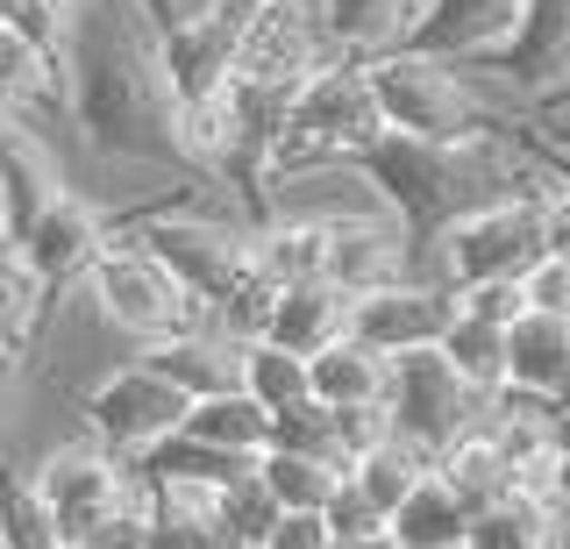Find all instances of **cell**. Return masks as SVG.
<instances>
[{
	"label": "cell",
	"mask_w": 570,
	"mask_h": 549,
	"mask_svg": "<svg viewBox=\"0 0 570 549\" xmlns=\"http://www.w3.org/2000/svg\"><path fill=\"white\" fill-rule=\"evenodd\" d=\"M65 115L100 165L193 171L178 136V94L165 72V37L142 0H79L65 43Z\"/></svg>",
	"instance_id": "obj_1"
},
{
	"label": "cell",
	"mask_w": 570,
	"mask_h": 549,
	"mask_svg": "<svg viewBox=\"0 0 570 549\" xmlns=\"http://www.w3.org/2000/svg\"><path fill=\"white\" fill-rule=\"evenodd\" d=\"M371 100H379L385 136L414 144H478V136H528V108L499 86L485 65L435 58V50H385L364 58Z\"/></svg>",
	"instance_id": "obj_2"
},
{
	"label": "cell",
	"mask_w": 570,
	"mask_h": 549,
	"mask_svg": "<svg viewBox=\"0 0 570 549\" xmlns=\"http://www.w3.org/2000/svg\"><path fill=\"white\" fill-rule=\"evenodd\" d=\"M356 165L385 193V207L414 243H428L442 222L471 215L521 186L528 136H478V144H414V136H379Z\"/></svg>",
	"instance_id": "obj_3"
},
{
	"label": "cell",
	"mask_w": 570,
	"mask_h": 549,
	"mask_svg": "<svg viewBox=\"0 0 570 549\" xmlns=\"http://www.w3.org/2000/svg\"><path fill=\"white\" fill-rule=\"evenodd\" d=\"M79 293H86V307H94V322L129 350H150V343H165V335L200 322V300L178 286L171 264L157 251H142L129 228L107 236V251L86 264Z\"/></svg>",
	"instance_id": "obj_4"
},
{
	"label": "cell",
	"mask_w": 570,
	"mask_h": 549,
	"mask_svg": "<svg viewBox=\"0 0 570 549\" xmlns=\"http://www.w3.org/2000/svg\"><path fill=\"white\" fill-rule=\"evenodd\" d=\"M115 228H129V236L142 243V251H157L171 264V278L186 286L193 300H222L236 278L257 264V222L243 215V207H207V200H165V207H150V215H129V222H115Z\"/></svg>",
	"instance_id": "obj_5"
},
{
	"label": "cell",
	"mask_w": 570,
	"mask_h": 549,
	"mask_svg": "<svg viewBox=\"0 0 570 549\" xmlns=\"http://www.w3.org/2000/svg\"><path fill=\"white\" fill-rule=\"evenodd\" d=\"M534 257H542V207H534L528 186L499 193V200L471 207V215L442 222L428 243H414V272L442 278L450 293L485 286V278H521Z\"/></svg>",
	"instance_id": "obj_6"
},
{
	"label": "cell",
	"mask_w": 570,
	"mask_h": 549,
	"mask_svg": "<svg viewBox=\"0 0 570 549\" xmlns=\"http://www.w3.org/2000/svg\"><path fill=\"white\" fill-rule=\"evenodd\" d=\"M379 136H385V121H379V100H371L364 58H328L285 100L278 165H343V157H364Z\"/></svg>",
	"instance_id": "obj_7"
},
{
	"label": "cell",
	"mask_w": 570,
	"mask_h": 549,
	"mask_svg": "<svg viewBox=\"0 0 570 549\" xmlns=\"http://www.w3.org/2000/svg\"><path fill=\"white\" fill-rule=\"evenodd\" d=\"M186 393L157 371L150 357H115L100 371V379H86L79 385V435H94V442H107L115 457H136L142 450H157L165 435H178V421H186Z\"/></svg>",
	"instance_id": "obj_8"
},
{
	"label": "cell",
	"mask_w": 570,
	"mask_h": 549,
	"mask_svg": "<svg viewBox=\"0 0 570 549\" xmlns=\"http://www.w3.org/2000/svg\"><path fill=\"white\" fill-rule=\"evenodd\" d=\"M485 400L492 393H478L442 350H406V357H392V385H385L392 435L414 442L428 464H435L456 435H471L478 421H485Z\"/></svg>",
	"instance_id": "obj_9"
},
{
	"label": "cell",
	"mask_w": 570,
	"mask_h": 549,
	"mask_svg": "<svg viewBox=\"0 0 570 549\" xmlns=\"http://www.w3.org/2000/svg\"><path fill=\"white\" fill-rule=\"evenodd\" d=\"M107 236H115V215H107L86 186H58L43 207H29V215L14 222V251L29 257V272L43 278L50 300L79 286L86 264L107 251Z\"/></svg>",
	"instance_id": "obj_10"
},
{
	"label": "cell",
	"mask_w": 570,
	"mask_h": 549,
	"mask_svg": "<svg viewBox=\"0 0 570 549\" xmlns=\"http://www.w3.org/2000/svg\"><path fill=\"white\" fill-rule=\"evenodd\" d=\"M450 322H456V293L442 286V278H421V272H400L371 293H350V335L371 343L379 357L435 350Z\"/></svg>",
	"instance_id": "obj_11"
},
{
	"label": "cell",
	"mask_w": 570,
	"mask_h": 549,
	"mask_svg": "<svg viewBox=\"0 0 570 549\" xmlns=\"http://www.w3.org/2000/svg\"><path fill=\"white\" fill-rule=\"evenodd\" d=\"M478 65H485L528 115L542 108V100L570 94V0H521L513 37L499 43L492 58H478Z\"/></svg>",
	"instance_id": "obj_12"
},
{
	"label": "cell",
	"mask_w": 570,
	"mask_h": 549,
	"mask_svg": "<svg viewBox=\"0 0 570 549\" xmlns=\"http://www.w3.org/2000/svg\"><path fill=\"white\" fill-rule=\"evenodd\" d=\"M321 37L335 43V58H385L421 37L428 0H314Z\"/></svg>",
	"instance_id": "obj_13"
},
{
	"label": "cell",
	"mask_w": 570,
	"mask_h": 549,
	"mask_svg": "<svg viewBox=\"0 0 570 549\" xmlns=\"http://www.w3.org/2000/svg\"><path fill=\"white\" fill-rule=\"evenodd\" d=\"M513 22H521V0H428L414 50L478 65V58H492V50L513 37Z\"/></svg>",
	"instance_id": "obj_14"
},
{
	"label": "cell",
	"mask_w": 570,
	"mask_h": 549,
	"mask_svg": "<svg viewBox=\"0 0 570 549\" xmlns=\"http://www.w3.org/2000/svg\"><path fill=\"white\" fill-rule=\"evenodd\" d=\"M350 335V293L328 286V278H299V286H278L272 322H264V343L293 350V357H314V350L343 343Z\"/></svg>",
	"instance_id": "obj_15"
},
{
	"label": "cell",
	"mask_w": 570,
	"mask_h": 549,
	"mask_svg": "<svg viewBox=\"0 0 570 549\" xmlns=\"http://www.w3.org/2000/svg\"><path fill=\"white\" fill-rule=\"evenodd\" d=\"M507 385L534 400H557L570 385V322L563 314H534L521 307L507 322Z\"/></svg>",
	"instance_id": "obj_16"
},
{
	"label": "cell",
	"mask_w": 570,
	"mask_h": 549,
	"mask_svg": "<svg viewBox=\"0 0 570 549\" xmlns=\"http://www.w3.org/2000/svg\"><path fill=\"white\" fill-rule=\"evenodd\" d=\"M136 357H150L165 379L178 385L186 400H207V393H228V385L243 379V343H228V335H214L207 322H193V329H178L165 335V343H150V350H136Z\"/></svg>",
	"instance_id": "obj_17"
},
{
	"label": "cell",
	"mask_w": 570,
	"mask_h": 549,
	"mask_svg": "<svg viewBox=\"0 0 570 549\" xmlns=\"http://www.w3.org/2000/svg\"><path fill=\"white\" fill-rule=\"evenodd\" d=\"M178 435L200 442V450L236 457V464H257V457L272 450V414H264V406L249 400L243 385H228V393L193 400V406H186V421H178Z\"/></svg>",
	"instance_id": "obj_18"
},
{
	"label": "cell",
	"mask_w": 570,
	"mask_h": 549,
	"mask_svg": "<svg viewBox=\"0 0 570 549\" xmlns=\"http://www.w3.org/2000/svg\"><path fill=\"white\" fill-rule=\"evenodd\" d=\"M385 385H392V357H379V350L356 343V335H343V343H328V350L307 357V393L321 406H385Z\"/></svg>",
	"instance_id": "obj_19"
},
{
	"label": "cell",
	"mask_w": 570,
	"mask_h": 549,
	"mask_svg": "<svg viewBox=\"0 0 570 549\" xmlns=\"http://www.w3.org/2000/svg\"><path fill=\"white\" fill-rule=\"evenodd\" d=\"M428 471H435V478H442V486H450L471 513H485V507H499V500H513V492H528L521 478H513V464L499 457V442H492L485 429L456 435V442H450V450H442Z\"/></svg>",
	"instance_id": "obj_20"
},
{
	"label": "cell",
	"mask_w": 570,
	"mask_h": 549,
	"mask_svg": "<svg viewBox=\"0 0 570 549\" xmlns=\"http://www.w3.org/2000/svg\"><path fill=\"white\" fill-rule=\"evenodd\" d=\"M463 528H471V507H463L435 471H421L414 492L392 507L385 542H392V549H450V542H463Z\"/></svg>",
	"instance_id": "obj_21"
},
{
	"label": "cell",
	"mask_w": 570,
	"mask_h": 549,
	"mask_svg": "<svg viewBox=\"0 0 570 549\" xmlns=\"http://www.w3.org/2000/svg\"><path fill=\"white\" fill-rule=\"evenodd\" d=\"M0 108H22V115L65 108V58H50L43 43H29L8 22H0Z\"/></svg>",
	"instance_id": "obj_22"
},
{
	"label": "cell",
	"mask_w": 570,
	"mask_h": 549,
	"mask_svg": "<svg viewBox=\"0 0 570 549\" xmlns=\"http://www.w3.org/2000/svg\"><path fill=\"white\" fill-rule=\"evenodd\" d=\"M43 314H50L43 278H36V272H29V257L14 251V236H0V350L29 357L36 335H43Z\"/></svg>",
	"instance_id": "obj_23"
},
{
	"label": "cell",
	"mask_w": 570,
	"mask_h": 549,
	"mask_svg": "<svg viewBox=\"0 0 570 549\" xmlns=\"http://www.w3.org/2000/svg\"><path fill=\"white\" fill-rule=\"evenodd\" d=\"M257 478L264 492L278 500V513H321L328 507V492L343 486V464H328V457H307V450H264L257 457Z\"/></svg>",
	"instance_id": "obj_24"
},
{
	"label": "cell",
	"mask_w": 570,
	"mask_h": 549,
	"mask_svg": "<svg viewBox=\"0 0 570 549\" xmlns=\"http://www.w3.org/2000/svg\"><path fill=\"white\" fill-rule=\"evenodd\" d=\"M435 350L478 385V393H499V385H507V322H485V314H463L456 307V322L442 329Z\"/></svg>",
	"instance_id": "obj_25"
},
{
	"label": "cell",
	"mask_w": 570,
	"mask_h": 549,
	"mask_svg": "<svg viewBox=\"0 0 570 549\" xmlns=\"http://www.w3.org/2000/svg\"><path fill=\"white\" fill-rule=\"evenodd\" d=\"M0 549H71L29 471H0Z\"/></svg>",
	"instance_id": "obj_26"
},
{
	"label": "cell",
	"mask_w": 570,
	"mask_h": 549,
	"mask_svg": "<svg viewBox=\"0 0 570 549\" xmlns=\"http://www.w3.org/2000/svg\"><path fill=\"white\" fill-rule=\"evenodd\" d=\"M243 393L264 406V414H285V406H299L307 400V357H293V350H278V343H243Z\"/></svg>",
	"instance_id": "obj_27"
},
{
	"label": "cell",
	"mask_w": 570,
	"mask_h": 549,
	"mask_svg": "<svg viewBox=\"0 0 570 549\" xmlns=\"http://www.w3.org/2000/svg\"><path fill=\"white\" fill-rule=\"evenodd\" d=\"M542 536H549V492H513V500L471 513V528H463L471 549H534Z\"/></svg>",
	"instance_id": "obj_28"
},
{
	"label": "cell",
	"mask_w": 570,
	"mask_h": 549,
	"mask_svg": "<svg viewBox=\"0 0 570 549\" xmlns=\"http://www.w3.org/2000/svg\"><path fill=\"white\" fill-rule=\"evenodd\" d=\"M421 471H428V457L414 450V442H400V435H385V442H371L364 457H350V486H364L371 500L385 507V521H392V507L414 492Z\"/></svg>",
	"instance_id": "obj_29"
},
{
	"label": "cell",
	"mask_w": 570,
	"mask_h": 549,
	"mask_svg": "<svg viewBox=\"0 0 570 549\" xmlns=\"http://www.w3.org/2000/svg\"><path fill=\"white\" fill-rule=\"evenodd\" d=\"M272 521H278V500L264 492L257 464L236 471L222 492H214V528H222V542H264V536H272Z\"/></svg>",
	"instance_id": "obj_30"
},
{
	"label": "cell",
	"mask_w": 570,
	"mask_h": 549,
	"mask_svg": "<svg viewBox=\"0 0 570 549\" xmlns=\"http://www.w3.org/2000/svg\"><path fill=\"white\" fill-rule=\"evenodd\" d=\"M0 22L22 29L29 43H43L50 58H65L71 22H79V0H0Z\"/></svg>",
	"instance_id": "obj_31"
},
{
	"label": "cell",
	"mask_w": 570,
	"mask_h": 549,
	"mask_svg": "<svg viewBox=\"0 0 570 549\" xmlns=\"http://www.w3.org/2000/svg\"><path fill=\"white\" fill-rule=\"evenodd\" d=\"M321 521H328V536H356V542H385V507L371 500L364 486H350V471H343V486L328 492V507H321Z\"/></svg>",
	"instance_id": "obj_32"
},
{
	"label": "cell",
	"mask_w": 570,
	"mask_h": 549,
	"mask_svg": "<svg viewBox=\"0 0 570 549\" xmlns=\"http://www.w3.org/2000/svg\"><path fill=\"white\" fill-rule=\"evenodd\" d=\"M521 300L534 314H563V322H570V257H549V251L534 257L521 272Z\"/></svg>",
	"instance_id": "obj_33"
},
{
	"label": "cell",
	"mask_w": 570,
	"mask_h": 549,
	"mask_svg": "<svg viewBox=\"0 0 570 549\" xmlns=\"http://www.w3.org/2000/svg\"><path fill=\"white\" fill-rule=\"evenodd\" d=\"M456 307L463 314H485V322H513L528 300H521V278H485V286H463Z\"/></svg>",
	"instance_id": "obj_34"
},
{
	"label": "cell",
	"mask_w": 570,
	"mask_h": 549,
	"mask_svg": "<svg viewBox=\"0 0 570 549\" xmlns=\"http://www.w3.org/2000/svg\"><path fill=\"white\" fill-rule=\"evenodd\" d=\"M136 549H222L207 521H171V513H150V528H142Z\"/></svg>",
	"instance_id": "obj_35"
},
{
	"label": "cell",
	"mask_w": 570,
	"mask_h": 549,
	"mask_svg": "<svg viewBox=\"0 0 570 549\" xmlns=\"http://www.w3.org/2000/svg\"><path fill=\"white\" fill-rule=\"evenodd\" d=\"M264 549H328V521L321 513H278Z\"/></svg>",
	"instance_id": "obj_36"
},
{
	"label": "cell",
	"mask_w": 570,
	"mask_h": 549,
	"mask_svg": "<svg viewBox=\"0 0 570 549\" xmlns=\"http://www.w3.org/2000/svg\"><path fill=\"white\" fill-rule=\"evenodd\" d=\"M14 371H22V357H8V364H0V435L14 429Z\"/></svg>",
	"instance_id": "obj_37"
},
{
	"label": "cell",
	"mask_w": 570,
	"mask_h": 549,
	"mask_svg": "<svg viewBox=\"0 0 570 549\" xmlns=\"http://www.w3.org/2000/svg\"><path fill=\"white\" fill-rule=\"evenodd\" d=\"M549 500H557V507H570V450H557V464H549Z\"/></svg>",
	"instance_id": "obj_38"
},
{
	"label": "cell",
	"mask_w": 570,
	"mask_h": 549,
	"mask_svg": "<svg viewBox=\"0 0 570 549\" xmlns=\"http://www.w3.org/2000/svg\"><path fill=\"white\" fill-rule=\"evenodd\" d=\"M549 549H570V507H557L549 500V536H542Z\"/></svg>",
	"instance_id": "obj_39"
},
{
	"label": "cell",
	"mask_w": 570,
	"mask_h": 549,
	"mask_svg": "<svg viewBox=\"0 0 570 549\" xmlns=\"http://www.w3.org/2000/svg\"><path fill=\"white\" fill-rule=\"evenodd\" d=\"M534 150H542V157H549V165H557V171H563V179H570V144H557V136H534Z\"/></svg>",
	"instance_id": "obj_40"
},
{
	"label": "cell",
	"mask_w": 570,
	"mask_h": 549,
	"mask_svg": "<svg viewBox=\"0 0 570 549\" xmlns=\"http://www.w3.org/2000/svg\"><path fill=\"white\" fill-rule=\"evenodd\" d=\"M0 236H14V193H8V179H0Z\"/></svg>",
	"instance_id": "obj_41"
},
{
	"label": "cell",
	"mask_w": 570,
	"mask_h": 549,
	"mask_svg": "<svg viewBox=\"0 0 570 549\" xmlns=\"http://www.w3.org/2000/svg\"><path fill=\"white\" fill-rule=\"evenodd\" d=\"M328 549H385V542H356V536H328Z\"/></svg>",
	"instance_id": "obj_42"
},
{
	"label": "cell",
	"mask_w": 570,
	"mask_h": 549,
	"mask_svg": "<svg viewBox=\"0 0 570 549\" xmlns=\"http://www.w3.org/2000/svg\"><path fill=\"white\" fill-rule=\"evenodd\" d=\"M222 549H264V542H222Z\"/></svg>",
	"instance_id": "obj_43"
},
{
	"label": "cell",
	"mask_w": 570,
	"mask_h": 549,
	"mask_svg": "<svg viewBox=\"0 0 570 549\" xmlns=\"http://www.w3.org/2000/svg\"><path fill=\"white\" fill-rule=\"evenodd\" d=\"M8 357H14V350H0V364H8Z\"/></svg>",
	"instance_id": "obj_44"
},
{
	"label": "cell",
	"mask_w": 570,
	"mask_h": 549,
	"mask_svg": "<svg viewBox=\"0 0 570 549\" xmlns=\"http://www.w3.org/2000/svg\"><path fill=\"white\" fill-rule=\"evenodd\" d=\"M450 549H471V542H450Z\"/></svg>",
	"instance_id": "obj_45"
},
{
	"label": "cell",
	"mask_w": 570,
	"mask_h": 549,
	"mask_svg": "<svg viewBox=\"0 0 570 549\" xmlns=\"http://www.w3.org/2000/svg\"><path fill=\"white\" fill-rule=\"evenodd\" d=\"M557 400H570V385H563V393H557Z\"/></svg>",
	"instance_id": "obj_46"
},
{
	"label": "cell",
	"mask_w": 570,
	"mask_h": 549,
	"mask_svg": "<svg viewBox=\"0 0 570 549\" xmlns=\"http://www.w3.org/2000/svg\"><path fill=\"white\" fill-rule=\"evenodd\" d=\"M534 549H549V542H534Z\"/></svg>",
	"instance_id": "obj_47"
},
{
	"label": "cell",
	"mask_w": 570,
	"mask_h": 549,
	"mask_svg": "<svg viewBox=\"0 0 570 549\" xmlns=\"http://www.w3.org/2000/svg\"><path fill=\"white\" fill-rule=\"evenodd\" d=\"M385 549H392V542H385Z\"/></svg>",
	"instance_id": "obj_48"
}]
</instances>
